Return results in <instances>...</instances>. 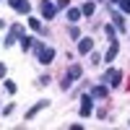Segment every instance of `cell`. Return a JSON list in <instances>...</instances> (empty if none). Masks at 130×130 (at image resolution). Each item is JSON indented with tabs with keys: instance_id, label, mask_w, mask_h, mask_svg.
<instances>
[{
	"instance_id": "19",
	"label": "cell",
	"mask_w": 130,
	"mask_h": 130,
	"mask_svg": "<svg viewBox=\"0 0 130 130\" xmlns=\"http://www.w3.org/2000/svg\"><path fill=\"white\" fill-rule=\"evenodd\" d=\"M70 5V0H57V10H62V8H68Z\"/></svg>"
},
{
	"instance_id": "21",
	"label": "cell",
	"mask_w": 130,
	"mask_h": 130,
	"mask_svg": "<svg viewBox=\"0 0 130 130\" xmlns=\"http://www.w3.org/2000/svg\"><path fill=\"white\" fill-rule=\"evenodd\" d=\"M91 62H94V65H99V62H102V55H96V52H94V55H91Z\"/></svg>"
},
{
	"instance_id": "13",
	"label": "cell",
	"mask_w": 130,
	"mask_h": 130,
	"mask_svg": "<svg viewBox=\"0 0 130 130\" xmlns=\"http://www.w3.org/2000/svg\"><path fill=\"white\" fill-rule=\"evenodd\" d=\"M81 10H83V16H94V10H96V5H94L91 0H89V3H83V8H81Z\"/></svg>"
},
{
	"instance_id": "6",
	"label": "cell",
	"mask_w": 130,
	"mask_h": 130,
	"mask_svg": "<svg viewBox=\"0 0 130 130\" xmlns=\"http://www.w3.org/2000/svg\"><path fill=\"white\" fill-rule=\"evenodd\" d=\"M91 109H94V96H83V99H81V115L89 117Z\"/></svg>"
},
{
	"instance_id": "3",
	"label": "cell",
	"mask_w": 130,
	"mask_h": 130,
	"mask_svg": "<svg viewBox=\"0 0 130 130\" xmlns=\"http://www.w3.org/2000/svg\"><path fill=\"white\" fill-rule=\"evenodd\" d=\"M37 57H39L42 65H50L52 60H55V50H52V47H42V50L37 52Z\"/></svg>"
},
{
	"instance_id": "16",
	"label": "cell",
	"mask_w": 130,
	"mask_h": 130,
	"mask_svg": "<svg viewBox=\"0 0 130 130\" xmlns=\"http://www.w3.org/2000/svg\"><path fill=\"white\" fill-rule=\"evenodd\" d=\"M29 26L34 29V31H39V29H42V24H39V18H29Z\"/></svg>"
},
{
	"instance_id": "24",
	"label": "cell",
	"mask_w": 130,
	"mask_h": 130,
	"mask_svg": "<svg viewBox=\"0 0 130 130\" xmlns=\"http://www.w3.org/2000/svg\"><path fill=\"white\" fill-rule=\"evenodd\" d=\"M109 3H115V5H120V0H109Z\"/></svg>"
},
{
	"instance_id": "20",
	"label": "cell",
	"mask_w": 130,
	"mask_h": 130,
	"mask_svg": "<svg viewBox=\"0 0 130 130\" xmlns=\"http://www.w3.org/2000/svg\"><path fill=\"white\" fill-rule=\"evenodd\" d=\"M104 31H107V37H109V39H115V26H107Z\"/></svg>"
},
{
	"instance_id": "12",
	"label": "cell",
	"mask_w": 130,
	"mask_h": 130,
	"mask_svg": "<svg viewBox=\"0 0 130 130\" xmlns=\"http://www.w3.org/2000/svg\"><path fill=\"white\" fill-rule=\"evenodd\" d=\"M16 10H18V13H29V10H31L29 0H18V3H16Z\"/></svg>"
},
{
	"instance_id": "8",
	"label": "cell",
	"mask_w": 130,
	"mask_h": 130,
	"mask_svg": "<svg viewBox=\"0 0 130 130\" xmlns=\"http://www.w3.org/2000/svg\"><path fill=\"white\" fill-rule=\"evenodd\" d=\"M91 50H94V39H81L78 42V52L81 55H89Z\"/></svg>"
},
{
	"instance_id": "22",
	"label": "cell",
	"mask_w": 130,
	"mask_h": 130,
	"mask_svg": "<svg viewBox=\"0 0 130 130\" xmlns=\"http://www.w3.org/2000/svg\"><path fill=\"white\" fill-rule=\"evenodd\" d=\"M3 75H5V65L0 62V78H3Z\"/></svg>"
},
{
	"instance_id": "15",
	"label": "cell",
	"mask_w": 130,
	"mask_h": 130,
	"mask_svg": "<svg viewBox=\"0 0 130 130\" xmlns=\"http://www.w3.org/2000/svg\"><path fill=\"white\" fill-rule=\"evenodd\" d=\"M31 44H34V39H31V37H21V47H24V50H29Z\"/></svg>"
},
{
	"instance_id": "5",
	"label": "cell",
	"mask_w": 130,
	"mask_h": 130,
	"mask_svg": "<svg viewBox=\"0 0 130 130\" xmlns=\"http://www.w3.org/2000/svg\"><path fill=\"white\" fill-rule=\"evenodd\" d=\"M104 81H109V86H120L122 83V70H107V75H104Z\"/></svg>"
},
{
	"instance_id": "2",
	"label": "cell",
	"mask_w": 130,
	"mask_h": 130,
	"mask_svg": "<svg viewBox=\"0 0 130 130\" xmlns=\"http://www.w3.org/2000/svg\"><path fill=\"white\" fill-rule=\"evenodd\" d=\"M24 37V29H21L18 24H13L10 26V31H8V39H5V47H10V44H16V39H21Z\"/></svg>"
},
{
	"instance_id": "4",
	"label": "cell",
	"mask_w": 130,
	"mask_h": 130,
	"mask_svg": "<svg viewBox=\"0 0 130 130\" xmlns=\"http://www.w3.org/2000/svg\"><path fill=\"white\" fill-rule=\"evenodd\" d=\"M39 8H42V16H44V18H55L57 16V5H52L50 0H42Z\"/></svg>"
},
{
	"instance_id": "17",
	"label": "cell",
	"mask_w": 130,
	"mask_h": 130,
	"mask_svg": "<svg viewBox=\"0 0 130 130\" xmlns=\"http://www.w3.org/2000/svg\"><path fill=\"white\" fill-rule=\"evenodd\" d=\"M5 91H8V94H16V83H13V81H5Z\"/></svg>"
},
{
	"instance_id": "11",
	"label": "cell",
	"mask_w": 130,
	"mask_h": 130,
	"mask_svg": "<svg viewBox=\"0 0 130 130\" xmlns=\"http://www.w3.org/2000/svg\"><path fill=\"white\" fill-rule=\"evenodd\" d=\"M91 96H96V99H104V96H107V86H94V89H91Z\"/></svg>"
},
{
	"instance_id": "25",
	"label": "cell",
	"mask_w": 130,
	"mask_h": 130,
	"mask_svg": "<svg viewBox=\"0 0 130 130\" xmlns=\"http://www.w3.org/2000/svg\"><path fill=\"white\" fill-rule=\"evenodd\" d=\"M99 3H104V0H99Z\"/></svg>"
},
{
	"instance_id": "9",
	"label": "cell",
	"mask_w": 130,
	"mask_h": 130,
	"mask_svg": "<svg viewBox=\"0 0 130 130\" xmlns=\"http://www.w3.org/2000/svg\"><path fill=\"white\" fill-rule=\"evenodd\" d=\"M81 16H83V10H81V8H70V10H68V21H70V24H75Z\"/></svg>"
},
{
	"instance_id": "14",
	"label": "cell",
	"mask_w": 130,
	"mask_h": 130,
	"mask_svg": "<svg viewBox=\"0 0 130 130\" xmlns=\"http://www.w3.org/2000/svg\"><path fill=\"white\" fill-rule=\"evenodd\" d=\"M112 18H115V26L120 29V31H125V21H122V16H120V13H115Z\"/></svg>"
},
{
	"instance_id": "7",
	"label": "cell",
	"mask_w": 130,
	"mask_h": 130,
	"mask_svg": "<svg viewBox=\"0 0 130 130\" xmlns=\"http://www.w3.org/2000/svg\"><path fill=\"white\" fill-rule=\"evenodd\" d=\"M117 52H120V44H117V39H112V44H109V50H107V55H104V62H112L117 57Z\"/></svg>"
},
{
	"instance_id": "1",
	"label": "cell",
	"mask_w": 130,
	"mask_h": 130,
	"mask_svg": "<svg viewBox=\"0 0 130 130\" xmlns=\"http://www.w3.org/2000/svg\"><path fill=\"white\" fill-rule=\"evenodd\" d=\"M75 78H81V65H70V70H68V75H65V81H62V89H70V83Z\"/></svg>"
},
{
	"instance_id": "10",
	"label": "cell",
	"mask_w": 130,
	"mask_h": 130,
	"mask_svg": "<svg viewBox=\"0 0 130 130\" xmlns=\"http://www.w3.org/2000/svg\"><path fill=\"white\" fill-rule=\"evenodd\" d=\"M44 107H47V102H39V104H34V107H31V109L26 112V120H31V117H34L39 109H44Z\"/></svg>"
},
{
	"instance_id": "18",
	"label": "cell",
	"mask_w": 130,
	"mask_h": 130,
	"mask_svg": "<svg viewBox=\"0 0 130 130\" xmlns=\"http://www.w3.org/2000/svg\"><path fill=\"white\" fill-rule=\"evenodd\" d=\"M120 8H122V13H130V0H120Z\"/></svg>"
},
{
	"instance_id": "23",
	"label": "cell",
	"mask_w": 130,
	"mask_h": 130,
	"mask_svg": "<svg viewBox=\"0 0 130 130\" xmlns=\"http://www.w3.org/2000/svg\"><path fill=\"white\" fill-rule=\"evenodd\" d=\"M8 3H10V8H16V3H18V0H8Z\"/></svg>"
}]
</instances>
